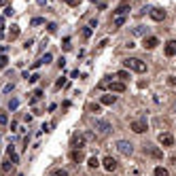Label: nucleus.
Returning <instances> with one entry per match:
<instances>
[{"label":"nucleus","instance_id":"obj_43","mask_svg":"<svg viewBox=\"0 0 176 176\" xmlns=\"http://www.w3.org/2000/svg\"><path fill=\"white\" fill-rule=\"evenodd\" d=\"M174 110H176V104H174Z\"/></svg>","mask_w":176,"mask_h":176},{"label":"nucleus","instance_id":"obj_9","mask_svg":"<svg viewBox=\"0 0 176 176\" xmlns=\"http://www.w3.org/2000/svg\"><path fill=\"white\" fill-rule=\"evenodd\" d=\"M159 144L161 146H172L174 144V136L172 134H159Z\"/></svg>","mask_w":176,"mask_h":176},{"label":"nucleus","instance_id":"obj_31","mask_svg":"<svg viewBox=\"0 0 176 176\" xmlns=\"http://www.w3.org/2000/svg\"><path fill=\"white\" fill-rule=\"evenodd\" d=\"M91 36V28L87 25V28H83V38H89Z\"/></svg>","mask_w":176,"mask_h":176},{"label":"nucleus","instance_id":"obj_27","mask_svg":"<svg viewBox=\"0 0 176 176\" xmlns=\"http://www.w3.org/2000/svg\"><path fill=\"white\" fill-rule=\"evenodd\" d=\"M17 106H19V100H11L9 102V110H17Z\"/></svg>","mask_w":176,"mask_h":176},{"label":"nucleus","instance_id":"obj_38","mask_svg":"<svg viewBox=\"0 0 176 176\" xmlns=\"http://www.w3.org/2000/svg\"><path fill=\"white\" fill-rule=\"evenodd\" d=\"M66 4H70V7H76V4H79V0H66Z\"/></svg>","mask_w":176,"mask_h":176},{"label":"nucleus","instance_id":"obj_29","mask_svg":"<svg viewBox=\"0 0 176 176\" xmlns=\"http://www.w3.org/2000/svg\"><path fill=\"white\" fill-rule=\"evenodd\" d=\"M30 24H32V25H40V24H45V19H43V17H34Z\"/></svg>","mask_w":176,"mask_h":176},{"label":"nucleus","instance_id":"obj_30","mask_svg":"<svg viewBox=\"0 0 176 176\" xmlns=\"http://www.w3.org/2000/svg\"><path fill=\"white\" fill-rule=\"evenodd\" d=\"M51 53H45V55H43V58H40V62H43V64H49V62H51Z\"/></svg>","mask_w":176,"mask_h":176},{"label":"nucleus","instance_id":"obj_19","mask_svg":"<svg viewBox=\"0 0 176 176\" xmlns=\"http://www.w3.org/2000/svg\"><path fill=\"white\" fill-rule=\"evenodd\" d=\"M40 98H43V89H34V94H32V98H30V104H36Z\"/></svg>","mask_w":176,"mask_h":176},{"label":"nucleus","instance_id":"obj_8","mask_svg":"<svg viewBox=\"0 0 176 176\" xmlns=\"http://www.w3.org/2000/svg\"><path fill=\"white\" fill-rule=\"evenodd\" d=\"M144 49H155L157 45H159V38L157 36H144Z\"/></svg>","mask_w":176,"mask_h":176},{"label":"nucleus","instance_id":"obj_17","mask_svg":"<svg viewBox=\"0 0 176 176\" xmlns=\"http://www.w3.org/2000/svg\"><path fill=\"white\" fill-rule=\"evenodd\" d=\"M7 157L11 159L13 164H17V161H19V157H17V153H15V146H13V144H9V146H7Z\"/></svg>","mask_w":176,"mask_h":176},{"label":"nucleus","instance_id":"obj_6","mask_svg":"<svg viewBox=\"0 0 176 176\" xmlns=\"http://www.w3.org/2000/svg\"><path fill=\"white\" fill-rule=\"evenodd\" d=\"M102 165H104V170H108V172H115V170L119 168V161L115 159V157H104Z\"/></svg>","mask_w":176,"mask_h":176},{"label":"nucleus","instance_id":"obj_15","mask_svg":"<svg viewBox=\"0 0 176 176\" xmlns=\"http://www.w3.org/2000/svg\"><path fill=\"white\" fill-rule=\"evenodd\" d=\"M13 165H15V164H13L11 159H4V161H2V176H9V174H11V172H13Z\"/></svg>","mask_w":176,"mask_h":176},{"label":"nucleus","instance_id":"obj_36","mask_svg":"<svg viewBox=\"0 0 176 176\" xmlns=\"http://www.w3.org/2000/svg\"><path fill=\"white\" fill-rule=\"evenodd\" d=\"M13 87H15L13 83H9V85H4V94H9V91H13Z\"/></svg>","mask_w":176,"mask_h":176},{"label":"nucleus","instance_id":"obj_39","mask_svg":"<svg viewBox=\"0 0 176 176\" xmlns=\"http://www.w3.org/2000/svg\"><path fill=\"white\" fill-rule=\"evenodd\" d=\"M11 13H13V7H7V9H4V15H7V17H9Z\"/></svg>","mask_w":176,"mask_h":176},{"label":"nucleus","instance_id":"obj_20","mask_svg":"<svg viewBox=\"0 0 176 176\" xmlns=\"http://www.w3.org/2000/svg\"><path fill=\"white\" fill-rule=\"evenodd\" d=\"M123 24H125V15H117V17H115V21H113L115 28H121Z\"/></svg>","mask_w":176,"mask_h":176},{"label":"nucleus","instance_id":"obj_37","mask_svg":"<svg viewBox=\"0 0 176 176\" xmlns=\"http://www.w3.org/2000/svg\"><path fill=\"white\" fill-rule=\"evenodd\" d=\"M38 79H40V76H38V74H32V76H30V79H28V81H30V83H36V81H38Z\"/></svg>","mask_w":176,"mask_h":176},{"label":"nucleus","instance_id":"obj_4","mask_svg":"<svg viewBox=\"0 0 176 176\" xmlns=\"http://www.w3.org/2000/svg\"><path fill=\"white\" fill-rule=\"evenodd\" d=\"M129 129H132V132H136V134H144V132H146V121H144V119L132 121V123H129Z\"/></svg>","mask_w":176,"mask_h":176},{"label":"nucleus","instance_id":"obj_12","mask_svg":"<svg viewBox=\"0 0 176 176\" xmlns=\"http://www.w3.org/2000/svg\"><path fill=\"white\" fill-rule=\"evenodd\" d=\"M127 11H129V0H123L117 9H115V15H127Z\"/></svg>","mask_w":176,"mask_h":176},{"label":"nucleus","instance_id":"obj_44","mask_svg":"<svg viewBox=\"0 0 176 176\" xmlns=\"http://www.w3.org/2000/svg\"><path fill=\"white\" fill-rule=\"evenodd\" d=\"M0 4H2V0H0Z\"/></svg>","mask_w":176,"mask_h":176},{"label":"nucleus","instance_id":"obj_18","mask_svg":"<svg viewBox=\"0 0 176 176\" xmlns=\"http://www.w3.org/2000/svg\"><path fill=\"white\" fill-rule=\"evenodd\" d=\"M19 36V25H11V30H9V40H15Z\"/></svg>","mask_w":176,"mask_h":176},{"label":"nucleus","instance_id":"obj_5","mask_svg":"<svg viewBox=\"0 0 176 176\" xmlns=\"http://www.w3.org/2000/svg\"><path fill=\"white\" fill-rule=\"evenodd\" d=\"M85 136H83V134H74V136H72V140H70V146L72 149H76V151H81L83 146H85Z\"/></svg>","mask_w":176,"mask_h":176},{"label":"nucleus","instance_id":"obj_22","mask_svg":"<svg viewBox=\"0 0 176 176\" xmlns=\"http://www.w3.org/2000/svg\"><path fill=\"white\" fill-rule=\"evenodd\" d=\"M134 34H136V36H146V28H144V25H138V28H134Z\"/></svg>","mask_w":176,"mask_h":176},{"label":"nucleus","instance_id":"obj_33","mask_svg":"<svg viewBox=\"0 0 176 176\" xmlns=\"http://www.w3.org/2000/svg\"><path fill=\"white\" fill-rule=\"evenodd\" d=\"M55 30H58V25H55V24H49L47 25V32H49V34H55Z\"/></svg>","mask_w":176,"mask_h":176},{"label":"nucleus","instance_id":"obj_28","mask_svg":"<svg viewBox=\"0 0 176 176\" xmlns=\"http://www.w3.org/2000/svg\"><path fill=\"white\" fill-rule=\"evenodd\" d=\"M51 176H68V170H53Z\"/></svg>","mask_w":176,"mask_h":176},{"label":"nucleus","instance_id":"obj_26","mask_svg":"<svg viewBox=\"0 0 176 176\" xmlns=\"http://www.w3.org/2000/svg\"><path fill=\"white\" fill-rule=\"evenodd\" d=\"M87 108H89L91 113H100V110H102V106H100V104H89Z\"/></svg>","mask_w":176,"mask_h":176},{"label":"nucleus","instance_id":"obj_32","mask_svg":"<svg viewBox=\"0 0 176 176\" xmlns=\"http://www.w3.org/2000/svg\"><path fill=\"white\" fill-rule=\"evenodd\" d=\"M7 64H9V58L7 55H0V68H4Z\"/></svg>","mask_w":176,"mask_h":176},{"label":"nucleus","instance_id":"obj_21","mask_svg":"<svg viewBox=\"0 0 176 176\" xmlns=\"http://www.w3.org/2000/svg\"><path fill=\"white\" fill-rule=\"evenodd\" d=\"M153 174H155V176H170V174H168V170L161 168V165H157V168L153 170Z\"/></svg>","mask_w":176,"mask_h":176},{"label":"nucleus","instance_id":"obj_25","mask_svg":"<svg viewBox=\"0 0 176 176\" xmlns=\"http://www.w3.org/2000/svg\"><path fill=\"white\" fill-rule=\"evenodd\" d=\"M9 123V115L7 113H0V125H7Z\"/></svg>","mask_w":176,"mask_h":176},{"label":"nucleus","instance_id":"obj_11","mask_svg":"<svg viewBox=\"0 0 176 176\" xmlns=\"http://www.w3.org/2000/svg\"><path fill=\"white\" fill-rule=\"evenodd\" d=\"M165 55L168 58H174L176 55V40H168L165 43Z\"/></svg>","mask_w":176,"mask_h":176},{"label":"nucleus","instance_id":"obj_35","mask_svg":"<svg viewBox=\"0 0 176 176\" xmlns=\"http://www.w3.org/2000/svg\"><path fill=\"white\" fill-rule=\"evenodd\" d=\"M168 85L170 87H176V76H168Z\"/></svg>","mask_w":176,"mask_h":176},{"label":"nucleus","instance_id":"obj_7","mask_svg":"<svg viewBox=\"0 0 176 176\" xmlns=\"http://www.w3.org/2000/svg\"><path fill=\"white\" fill-rule=\"evenodd\" d=\"M106 89H110V94H121V91H125V83H113L108 81V85H106Z\"/></svg>","mask_w":176,"mask_h":176},{"label":"nucleus","instance_id":"obj_40","mask_svg":"<svg viewBox=\"0 0 176 176\" xmlns=\"http://www.w3.org/2000/svg\"><path fill=\"white\" fill-rule=\"evenodd\" d=\"M89 28H98V19H91L89 21Z\"/></svg>","mask_w":176,"mask_h":176},{"label":"nucleus","instance_id":"obj_1","mask_svg":"<svg viewBox=\"0 0 176 176\" xmlns=\"http://www.w3.org/2000/svg\"><path fill=\"white\" fill-rule=\"evenodd\" d=\"M123 66L127 68V70H134V72H146V64L142 62V59L138 58H127V59H123Z\"/></svg>","mask_w":176,"mask_h":176},{"label":"nucleus","instance_id":"obj_10","mask_svg":"<svg viewBox=\"0 0 176 176\" xmlns=\"http://www.w3.org/2000/svg\"><path fill=\"white\" fill-rule=\"evenodd\" d=\"M151 17H153V21H164L165 19V11L164 9H151Z\"/></svg>","mask_w":176,"mask_h":176},{"label":"nucleus","instance_id":"obj_24","mask_svg":"<svg viewBox=\"0 0 176 176\" xmlns=\"http://www.w3.org/2000/svg\"><path fill=\"white\" fill-rule=\"evenodd\" d=\"M117 79H121V83H123V81H127V79H129V74L125 70H119L117 72Z\"/></svg>","mask_w":176,"mask_h":176},{"label":"nucleus","instance_id":"obj_41","mask_svg":"<svg viewBox=\"0 0 176 176\" xmlns=\"http://www.w3.org/2000/svg\"><path fill=\"white\" fill-rule=\"evenodd\" d=\"M2 30H4V19H0V34H2Z\"/></svg>","mask_w":176,"mask_h":176},{"label":"nucleus","instance_id":"obj_2","mask_svg":"<svg viewBox=\"0 0 176 176\" xmlns=\"http://www.w3.org/2000/svg\"><path fill=\"white\" fill-rule=\"evenodd\" d=\"M94 127H95V134H100V136H106V134L113 129V125H110V121H106V119H98Z\"/></svg>","mask_w":176,"mask_h":176},{"label":"nucleus","instance_id":"obj_23","mask_svg":"<svg viewBox=\"0 0 176 176\" xmlns=\"http://www.w3.org/2000/svg\"><path fill=\"white\" fill-rule=\"evenodd\" d=\"M87 165H89V168H98V165H100V161H98V157H89V159H87Z\"/></svg>","mask_w":176,"mask_h":176},{"label":"nucleus","instance_id":"obj_34","mask_svg":"<svg viewBox=\"0 0 176 176\" xmlns=\"http://www.w3.org/2000/svg\"><path fill=\"white\" fill-rule=\"evenodd\" d=\"M64 85H66V79L62 76V79H59V81L55 83V89H59V87H64Z\"/></svg>","mask_w":176,"mask_h":176},{"label":"nucleus","instance_id":"obj_42","mask_svg":"<svg viewBox=\"0 0 176 176\" xmlns=\"http://www.w3.org/2000/svg\"><path fill=\"white\" fill-rule=\"evenodd\" d=\"M4 51H7V47H4V45H0V55H4Z\"/></svg>","mask_w":176,"mask_h":176},{"label":"nucleus","instance_id":"obj_13","mask_svg":"<svg viewBox=\"0 0 176 176\" xmlns=\"http://www.w3.org/2000/svg\"><path fill=\"white\" fill-rule=\"evenodd\" d=\"M115 102H117V95H113V94L102 95V100H100V104H104V106H113Z\"/></svg>","mask_w":176,"mask_h":176},{"label":"nucleus","instance_id":"obj_45","mask_svg":"<svg viewBox=\"0 0 176 176\" xmlns=\"http://www.w3.org/2000/svg\"><path fill=\"white\" fill-rule=\"evenodd\" d=\"M0 140H2V138H0Z\"/></svg>","mask_w":176,"mask_h":176},{"label":"nucleus","instance_id":"obj_16","mask_svg":"<svg viewBox=\"0 0 176 176\" xmlns=\"http://www.w3.org/2000/svg\"><path fill=\"white\" fill-rule=\"evenodd\" d=\"M70 159L74 161V164H81L83 159H85V155H83V151H76V149H72V151H70Z\"/></svg>","mask_w":176,"mask_h":176},{"label":"nucleus","instance_id":"obj_3","mask_svg":"<svg viewBox=\"0 0 176 176\" xmlns=\"http://www.w3.org/2000/svg\"><path fill=\"white\" fill-rule=\"evenodd\" d=\"M115 146H117V151L121 153V155H125V157H129V155L134 153V144H132V142H127V140H119Z\"/></svg>","mask_w":176,"mask_h":176},{"label":"nucleus","instance_id":"obj_14","mask_svg":"<svg viewBox=\"0 0 176 176\" xmlns=\"http://www.w3.org/2000/svg\"><path fill=\"white\" fill-rule=\"evenodd\" d=\"M144 153L151 155V157H155V159H161V157H164V153L159 151V149H153V146H144Z\"/></svg>","mask_w":176,"mask_h":176}]
</instances>
